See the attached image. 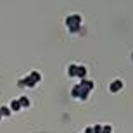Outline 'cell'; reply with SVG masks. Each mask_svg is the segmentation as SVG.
Instances as JSON below:
<instances>
[{
  "label": "cell",
  "instance_id": "6da1fadb",
  "mask_svg": "<svg viewBox=\"0 0 133 133\" xmlns=\"http://www.w3.org/2000/svg\"><path fill=\"white\" fill-rule=\"evenodd\" d=\"M66 26H68V30H69V33H78L79 31V28H81V23H83V17L79 14H71V16H68L66 17Z\"/></svg>",
  "mask_w": 133,
  "mask_h": 133
},
{
  "label": "cell",
  "instance_id": "7a4b0ae2",
  "mask_svg": "<svg viewBox=\"0 0 133 133\" xmlns=\"http://www.w3.org/2000/svg\"><path fill=\"white\" fill-rule=\"evenodd\" d=\"M40 81H42V73H38V71H31L26 78H23V83L26 88H35L36 83H40Z\"/></svg>",
  "mask_w": 133,
  "mask_h": 133
},
{
  "label": "cell",
  "instance_id": "3957f363",
  "mask_svg": "<svg viewBox=\"0 0 133 133\" xmlns=\"http://www.w3.org/2000/svg\"><path fill=\"white\" fill-rule=\"evenodd\" d=\"M123 87H124L123 79L116 78V79H112V81L109 83V92H111V94H118V92H121V90H123Z\"/></svg>",
  "mask_w": 133,
  "mask_h": 133
},
{
  "label": "cell",
  "instance_id": "277c9868",
  "mask_svg": "<svg viewBox=\"0 0 133 133\" xmlns=\"http://www.w3.org/2000/svg\"><path fill=\"white\" fill-rule=\"evenodd\" d=\"M78 87L92 94V90L95 88V81H92V79H88V78H83V79H79V85H78Z\"/></svg>",
  "mask_w": 133,
  "mask_h": 133
},
{
  "label": "cell",
  "instance_id": "5b68a950",
  "mask_svg": "<svg viewBox=\"0 0 133 133\" xmlns=\"http://www.w3.org/2000/svg\"><path fill=\"white\" fill-rule=\"evenodd\" d=\"M76 78H79V79L87 78V68H85V66L78 64V69H76Z\"/></svg>",
  "mask_w": 133,
  "mask_h": 133
},
{
  "label": "cell",
  "instance_id": "8992f818",
  "mask_svg": "<svg viewBox=\"0 0 133 133\" xmlns=\"http://www.w3.org/2000/svg\"><path fill=\"white\" fill-rule=\"evenodd\" d=\"M9 109H10V112H19V111H21L19 100H17V99H16V100H10V104H9Z\"/></svg>",
  "mask_w": 133,
  "mask_h": 133
},
{
  "label": "cell",
  "instance_id": "52a82bcc",
  "mask_svg": "<svg viewBox=\"0 0 133 133\" xmlns=\"http://www.w3.org/2000/svg\"><path fill=\"white\" fill-rule=\"evenodd\" d=\"M17 100H19V105H21V109H28V107L31 105V100L28 99V97H19Z\"/></svg>",
  "mask_w": 133,
  "mask_h": 133
},
{
  "label": "cell",
  "instance_id": "ba28073f",
  "mask_svg": "<svg viewBox=\"0 0 133 133\" xmlns=\"http://www.w3.org/2000/svg\"><path fill=\"white\" fill-rule=\"evenodd\" d=\"M76 69H78V64H69L68 66V69H66V71H68V76H71V78H73V76H76Z\"/></svg>",
  "mask_w": 133,
  "mask_h": 133
},
{
  "label": "cell",
  "instance_id": "9c48e42d",
  "mask_svg": "<svg viewBox=\"0 0 133 133\" xmlns=\"http://www.w3.org/2000/svg\"><path fill=\"white\" fill-rule=\"evenodd\" d=\"M0 116H2V118H9V116H12L9 105H2V107H0Z\"/></svg>",
  "mask_w": 133,
  "mask_h": 133
},
{
  "label": "cell",
  "instance_id": "30bf717a",
  "mask_svg": "<svg viewBox=\"0 0 133 133\" xmlns=\"http://www.w3.org/2000/svg\"><path fill=\"white\" fill-rule=\"evenodd\" d=\"M90 97V92H87V90L79 88V95H78V100H88Z\"/></svg>",
  "mask_w": 133,
  "mask_h": 133
},
{
  "label": "cell",
  "instance_id": "8fae6325",
  "mask_svg": "<svg viewBox=\"0 0 133 133\" xmlns=\"http://www.w3.org/2000/svg\"><path fill=\"white\" fill-rule=\"evenodd\" d=\"M78 95H79V87L74 85L73 88H71V97H73V99H78Z\"/></svg>",
  "mask_w": 133,
  "mask_h": 133
},
{
  "label": "cell",
  "instance_id": "7c38bea8",
  "mask_svg": "<svg viewBox=\"0 0 133 133\" xmlns=\"http://www.w3.org/2000/svg\"><path fill=\"white\" fill-rule=\"evenodd\" d=\"M100 133H112V126L111 124H102V131Z\"/></svg>",
  "mask_w": 133,
  "mask_h": 133
},
{
  "label": "cell",
  "instance_id": "4fadbf2b",
  "mask_svg": "<svg viewBox=\"0 0 133 133\" xmlns=\"http://www.w3.org/2000/svg\"><path fill=\"white\" fill-rule=\"evenodd\" d=\"M92 131L94 133H100L102 131V124H95V126H92Z\"/></svg>",
  "mask_w": 133,
  "mask_h": 133
},
{
  "label": "cell",
  "instance_id": "5bb4252c",
  "mask_svg": "<svg viewBox=\"0 0 133 133\" xmlns=\"http://www.w3.org/2000/svg\"><path fill=\"white\" fill-rule=\"evenodd\" d=\"M17 87H19V88H24V83H23V78H21V79H17Z\"/></svg>",
  "mask_w": 133,
  "mask_h": 133
},
{
  "label": "cell",
  "instance_id": "9a60e30c",
  "mask_svg": "<svg viewBox=\"0 0 133 133\" xmlns=\"http://www.w3.org/2000/svg\"><path fill=\"white\" fill-rule=\"evenodd\" d=\"M83 133H94L92 131V126H87V128H85V131Z\"/></svg>",
  "mask_w": 133,
  "mask_h": 133
},
{
  "label": "cell",
  "instance_id": "2e32d148",
  "mask_svg": "<svg viewBox=\"0 0 133 133\" xmlns=\"http://www.w3.org/2000/svg\"><path fill=\"white\" fill-rule=\"evenodd\" d=\"M0 119H2V116H0Z\"/></svg>",
  "mask_w": 133,
  "mask_h": 133
}]
</instances>
